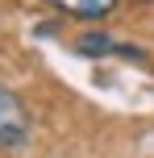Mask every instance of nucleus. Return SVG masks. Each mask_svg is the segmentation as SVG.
Masks as SVG:
<instances>
[{
    "mask_svg": "<svg viewBox=\"0 0 154 158\" xmlns=\"http://www.w3.org/2000/svg\"><path fill=\"white\" fill-rule=\"evenodd\" d=\"M29 117H25V104L17 100L8 87H0V146H21Z\"/></svg>",
    "mask_w": 154,
    "mask_h": 158,
    "instance_id": "nucleus-1",
    "label": "nucleus"
},
{
    "mask_svg": "<svg viewBox=\"0 0 154 158\" xmlns=\"http://www.w3.org/2000/svg\"><path fill=\"white\" fill-rule=\"evenodd\" d=\"M46 4H54L67 17H104V13H113L117 0H46Z\"/></svg>",
    "mask_w": 154,
    "mask_h": 158,
    "instance_id": "nucleus-2",
    "label": "nucleus"
},
{
    "mask_svg": "<svg viewBox=\"0 0 154 158\" xmlns=\"http://www.w3.org/2000/svg\"><path fill=\"white\" fill-rule=\"evenodd\" d=\"M113 50V42L104 38V33H88V38H79V54H108Z\"/></svg>",
    "mask_w": 154,
    "mask_h": 158,
    "instance_id": "nucleus-3",
    "label": "nucleus"
},
{
    "mask_svg": "<svg viewBox=\"0 0 154 158\" xmlns=\"http://www.w3.org/2000/svg\"><path fill=\"white\" fill-rule=\"evenodd\" d=\"M150 4H154V0H150Z\"/></svg>",
    "mask_w": 154,
    "mask_h": 158,
    "instance_id": "nucleus-4",
    "label": "nucleus"
}]
</instances>
